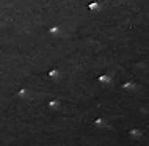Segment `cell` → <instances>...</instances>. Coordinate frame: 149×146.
<instances>
[{"mask_svg": "<svg viewBox=\"0 0 149 146\" xmlns=\"http://www.w3.org/2000/svg\"><path fill=\"white\" fill-rule=\"evenodd\" d=\"M97 80H99V82H102V83H110L111 79H110V75H99Z\"/></svg>", "mask_w": 149, "mask_h": 146, "instance_id": "6da1fadb", "label": "cell"}, {"mask_svg": "<svg viewBox=\"0 0 149 146\" xmlns=\"http://www.w3.org/2000/svg\"><path fill=\"white\" fill-rule=\"evenodd\" d=\"M88 8L91 9V11H94V9H99V3H97V2H91V3L88 5Z\"/></svg>", "mask_w": 149, "mask_h": 146, "instance_id": "7a4b0ae2", "label": "cell"}, {"mask_svg": "<svg viewBox=\"0 0 149 146\" xmlns=\"http://www.w3.org/2000/svg\"><path fill=\"white\" fill-rule=\"evenodd\" d=\"M47 75H49V77H55V75H58V71H57V69H50V71L47 72Z\"/></svg>", "mask_w": 149, "mask_h": 146, "instance_id": "3957f363", "label": "cell"}, {"mask_svg": "<svg viewBox=\"0 0 149 146\" xmlns=\"http://www.w3.org/2000/svg\"><path fill=\"white\" fill-rule=\"evenodd\" d=\"M58 27H50V28H49V33H52V35H55V33H58Z\"/></svg>", "mask_w": 149, "mask_h": 146, "instance_id": "277c9868", "label": "cell"}, {"mask_svg": "<svg viewBox=\"0 0 149 146\" xmlns=\"http://www.w3.org/2000/svg\"><path fill=\"white\" fill-rule=\"evenodd\" d=\"M132 85H133V82H125V83L122 85V88H130Z\"/></svg>", "mask_w": 149, "mask_h": 146, "instance_id": "5b68a950", "label": "cell"}, {"mask_svg": "<svg viewBox=\"0 0 149 146\" xmlns=\"http://www.w3.org/2000/svg\"><path fill=\"white\" fill-rule=\"evenodd\" d=\"M58 105V101H50L49 102V107H57Z\"/></svg>", "mask_w": 149, "mask_h": 146, "instance_id": "8992f818", "label": "cell"}]
</instances>
